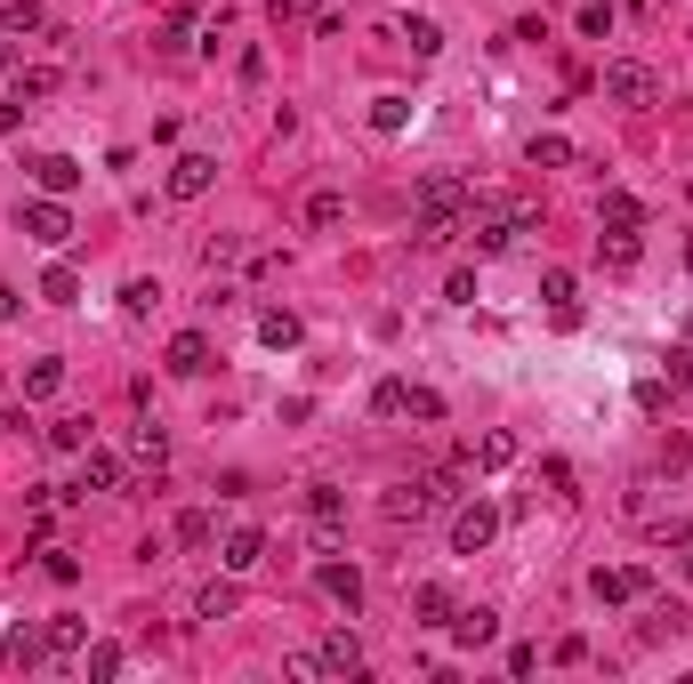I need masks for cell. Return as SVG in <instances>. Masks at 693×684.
Wrapping results in <instances>:
<instances>
[{"label": "cell", "mask_w": 693, "mask_h": 684, "mask_svg": "<svg viewBox=\"0 0 693 684\" xmlns=\"http://www.w3.org/2000/svg\"><path fill=\"white\" fill-rule=\"evenodd\" d=\"M467 201H476V194H467L460 178H427L420 185V242H427V251L452 242V234H467Z\"/></svg>", "instance_id": "cell-1"}, {"label": "cell", "mask_w": 693, "mask_h": 684, "mask_svg": "<svg viewBox=\"0 0 693 684\" xmlns=\"http://www.w3.org/2000/svg\"><path fill=\"white\" fill-rule=\"evenodd\" d=\"M605 97H613V106H654L661 97V81H654V65H637V57H613V65H605Z\"/></svg>", "instance_id": "cell-2"}, {"label": "cell", "mask_w": 693, "mask_h": 684, "mask_svg": "<svg viewBox=\"0 0 693 684\" xmlns=\"http://www.w3.org/2000/svg\"><path fill=\"white\" fill-rule=\"evenodd\" d=\"M16 225H25L40 251H65V242H73V210H65V194H40V201H25V218H16Z\"/></svg>", "instance_id": "cell-3"}, {"label": "cell", "mask_w": 693, "mask_h": 684, "mask_svg": "<svg viewBox=\"0 0 693 684\" xmlns=\"http://www.w3.org/2000/svg\"><path fill=\"white\" fill-rule=\"evenodd\" d=\"M493 532H500V508H493V500L452 508V548H460V555H484V548H493Z\"/></svg>", "instance_id": "cell-4"}, {"label": "cell", "mask_w": 693, "mask_h": 684, "mask_svg": "<svg viewBox=\"0 0 693 684\" xmlns=\"http://www.w3.org/2000/svg\"><path fill=\"white\" fill-rule=\"evenodd\" d=\"M161 185H170V201H202V194L218 185V161H210V154H178Z\"/></svg>", "instance_id": "cell-5"}, {"label": "cell", "mask_w": 693, "mask_h": 684, "mask_svg": "<svg viewBox=\"0 0 693 684\" xmlns=\"http://www.w3.org/2000/svg\"><path fill=\"white\" fill-rule=\"evenodd\" d=\"M588 588H597L605 604H637V596H654V572H645V564H621V572H597Z\"/></svg>", "instance_id": "cell-6"}, {"label": "cell", "mask_w": 693, "mask_h": 684, "mask_svg": "<svg viewBox=\"0 0 693 684\" xmlns=\"http://www.w3.org/2000/svg\"><path fill=\"white\" fill-rule=\"evenodd\" d=\"M210 363H218V346L202 339V330H178V339H170V379H202Z\"/></svg>", "instance_id": "cell-7"}, {"label": "cell", "mask_w": 693, "mask_h": 684, "mask_svg": "<svg viewBox=\"0 0 693 684\" xmlns=\"http://www.w3.org/2000/svg\"><path fill=\"white\" fill-rule=\"evenodd\" d=\"M315 660H323V676H363V645H355L346 628H331V636H323V645H315Z\"/></svg>", "instance_id": "cell-8"}, {"label": "cell", "mask_w": 693, "mask_h": 684, "mask_svg": "<svg viewBox=\"0 0 693 684\" xmlns=\"http://www.w3.org/2000/svg\"><path fill=\"white\" fill-rule=\"evenodd\" d=\"M315 588L331 596V604H346V612H363V572H355V564H323V572H315Z\"/></svg>", "instance_id": "cell-9"}, {"label": "cell", "mask_w": 693, "mask_h": 684, "mask_svg": "<svg viewBox=\"0 0 693 684\" xmlns=\"http://www.w3.org/2000/svg\"><path fill=\"white\" fill-rule=\"evenodd\" d=\"M540 298L557 306V322H581V282L564 274V266H548V274H540Z\"/></svg>", "instance_id": "cell-10"}, {"label": "cell", "mask_w": 693, "mask_h": 684, "mask_svg": "<svg viewBox=\"0 0 693 684\" xmlns=\"http://www.w3.org/2000/svg\"><path fill=\"white\" fill-rule=\"evenodd\" d=\"M194 612L202 620H234L242 612V588H234V579H202V588H194Z\"/></svg>", "instance_id": "cell-11"}, {"label": "cell", "mask_w": 693, "mask_h": 684, "mask_svg": "<svg viewBox=\"0 0 693 684\" xmlns=\"http://www.w3.org/2000/svg\"><path fill=\"white\" fill-rule=\"evenodd\" d=\"M33 178H40V194H73V185H81V161L73 154H40Z\"/></svg>", "instance_id": "cell-12"}, {"label": "cell", "mask_w": 693, "mask_h": 684, "mask_svg": "<svg viewBox=\"0 0 693 684\" xmlns=\"http://www.w3.org/2000/svg\"><path fill=\"white\" fill-rule=\"evenodd\" d=\"M258 564H267V540H258L251 524H234L227 532V572H258Z\"/></svg>", "instance_id": "cell-13"}, {"label": "cell", "mask_w": 693, "mask_h": 684, "mask_svg": "<svg viewBox=\"0 0 693 684\" xmlns=\"http://www.w3.org/2000/svg\"><path fill=\"white\" fill-rule=\"evenodd\" d=\"M81 645H89V620H49V636H40V652H49V660H73Z\"/></svg>", "instance_id": "cell-14"}, {"label": "cell", "mask_w": 693, "mask_h": 684, "mask_svg": "<svg viewBox=\"0 0 693 684\" xmlns=\"http://www.w3.org/2000/svg\"><path fill=\"white\" fill-rule=\"evenodd\" d=\"M40 25H49V16H40V0H9V9H0V33H9V40H33Z\"/></svg>", "instance_id": "cell-15"}, {"label": "cell", "mask_w": 693, "mask_h": 684, "mask_svg": "<svg viewBox=\"0 0 693 684\" xmlns=\"http://www.w3.org/2000/svg\"><path fill=\"white\" fill-rule=\"evenodd\" d=\"M121 484V460L113 451H81V491H113Z\"/></svg>", "instance_id": "cell-16"}, {"label": "cell", "mask_w": 693, "mask_h": 684, "mask_svg": "<svg viewBox=\"0 0 693 684\" xmlns=\"http://www.w3.org/2000/svg\"><path fill=\"white\" fill-rule=\"evenodd\" d=\"M412 612L427 620V628H443V620H452V588H443V579H427V588H412Z\"/></svg>", "instance_id": "cell-17"}, {"label": "cell", "mask_w": 693, "mask_h": 684, "mask_svg": "<svg viewBox=\"0 0 693 684\" xmlns=\"http://www.w3.org/2000/svg\"><path fill=\"white\" fill-rule=\"evenodd\" d=\"M452 636H460L467 652H476V645H493V636H500V620L484 612V604H476V612H452Z\"/></svg>", "instance_id": "cell-18"}, {"label": "cell", "mask_w": 693, "mask_h": 684, "mask_svg": "<svg viewBox=\"0 0 693 684\" xmlns=\"http://www.w3.org/2000/svg\"><path fill=\"white\" fill-rule=\"evenodd\" d=\"M130 460H137V467H161V460H170V435H161L154 419H146V427H130Z\"/></svg>", "instance_id": "cell-19"}, {"label": "cell", "mask_w": 693, "mask_h": 684, "mask_svg": "<svg viewBox=\"0 0 693 684\" xmlns=\"http://www.w3.org/2000/svg\"><path fill=\"white\" fill-rule=\"evenodd\" d=\"M396 40H412V57H436V49H443L436 16H396Z\"/></svg>", "instance_id": "cell-20"}, {"label": "cell", "mask_w": 693, "mask_h": 684, "mask_svg": "<svg viewBox=\"0 0 693 684\" xmlns=\"http://www.w3.org/2000/svg\"><path fill=\"white\" fill-rule=\"evenodd\" d=\"M476 467H484V475L516 467V435H500V427H493V435H484V443H476Z\"/></svg>", "instance_id": "cell-21"}, {"label": "cell", "mask_w": 693, "mask_h": 684, "mask_svg": "<svg viewBox=\"0 0 693 684\" xmlns=\"http://www.w3.org/2000/svg\"><path fill=\"white\" fill-rule=\"evenodd\" d=\"M40 298H49V306H73V298H81V274H73L65 258H57L49 274H40Z\"/></svg>", "instance_id": "cell-22"}, {"label": "cell", "mask_w": 693, "mask_h": 684, "mask_svg": "<svg viewBox=\"0 0 693 684\" xmlns=\"http://www.w3.org/2000/svg\"><path fill=\"white\" fill-rule=\"evenodd\" d=\"M524 161H533V170H564V161H573V137H533Z\"/></svg>", "instance_id": "cell-23"}, {"label": "cell", "mask_w": 693, "mask_h": 684, "mask_svg": "<svg viewBox=\"0 0 693 684\" xmlns=\"http://www.w3.org/2000/svg\"><path fill=\"white\" fill-rule=\"evenodd\" d=\"M597 251L613 258V266H637V225H605V234H597Z\"/></svg>", "instance_id": "cell-24"}, {"label": "cell", "mask_w": 693, "mask_h": 684, "mask_svg": "<svg viewBox=\"0 0 693 684\" xmlns=\"http://www.w3.org/2000/svg\"><path fill=\"white\" fill-rule=\"evenodd\" d=\"M57 387H65V363H33L25 370V403H49Z\"/></svg>", "instance_id": "cell-25"}, {"label": "cell", "mask_w": 693, "mask_h": 684, "mask_svg": "<svg viewBox=\"0 0 693 684\" xmlns=\"http://www.w3.org/2000/svg\"><path fill=\"white\" fill-rule=\"evenodd\" d=\"M57 81H65V73H57V65H33V73H25V65H16V97H25V106H33V97H49V89H57Z\"/></svg>", "instance_id": "cell-26"}, {"label": "cell", "mask_w": 693, "mask_h": 684, "mask_svg": "<svg viewBox=\"0 0 693 684\" xmlns=\"http://www.w3.org/2000/svg\"><path fill=\"white\" fill-rule=\"evenodd\" d=\"M258 339H267V346H299V315H282V306H275V315H258Z\"/></svg>", "instance_id": "cell-27"}, {"label": "cell", "mask_w": 693, "mask_h": 684, "mask_svg": "<svg viewBox=\"0 0 693 684\" xmlns=\"http://www.w3.org/2000/svg\"><path fill=\"white\" fill-rule=\"evenodd\" d=\"M178 548H210V515H202V508L178 515Z\"/></svg>", "instance_id": "cell-28"}, {"label": "cell", "mask_w": 693, "mask_h": 684, "mask_svg": "<svg viewBox=\"0 0 693 684\" xmlns=\"http://www.w3.org/2000/svg\"><path fill=\"white\" fill-rule=\"evenodd\" d=\"M403 121H412V106H403V97H379V106H372V130H387V137H396Z\"/></svg>", "instance_id": "cell-29"}, {"label": "cell", "mask_w": 693, "mask_h": 684, "mask_svg": "<svg viewBox=\"0 0 693 684\" xmlns=\"http://www.w3.org/2000/svg\"><path fill=\"white\" fill-rule=\"evenodd\" d=\"M49 443H57V451H89V419H57Z\"/></svg>", "instance_id": "cell-30"}, {"label": "cell", "mask_w": 693, "mask_h": 684, "mask_svg": "<svg viewBox=\"0 0 693 684\" xmlns=\"http://www.w3.org/2000/svg\"><path fill=\"white\" fill-rule=\"evenodd\" d=\"M372 411H379V419H403V379H379L372 387Z\"/></svg>", "instance_id": "cell-31"}, {"label": "cell", "mask_w": 693, "mask_h": 684, "mask_svg": "<svg viewBox=\"0 0 693 684\" xmlns=\"http://www.w3.org/2000/svg\"><path fill=\"white\" fill-rule=\"evenodd\" d=\"M403 411H412V419H443V395H427V387H403Z\"/></svg>", "instance_id": "cell-32"}, {"label": "cell", "mask_w": 693, "mask_h": 684, "mask_svg": "<svg viewBox=\"0 0 693 684\" xmlns=\"http://www.w3.org/2000/svg\"><path fill=\"white\" fill-rule=\"evenodd\" d=\"M645 210H637V194H605V225H637Z\"/></svg>", "instance_id": "cell-33"}, {"label": "cell", "mask_w": 693, "mask_h": 684, "mask_svg": "<svg viewBox=\"0 0 693 684\" xmlns=\"http://www.w3.org/2000/svg\"><path fill=\"white\" fill-rule=\"evenodd\" d=\"M154 298H161L154 282H130V290H121V315H154Z\"/></svg>", "instance_id": "cell-34"}, {"label": "cell", "mask_w": 693, "mask_h": 684, "mask_svg": "<svg viewBox=\"0 0 693 684\" xmlns=\"http://www.w3.org/2000/svg\"><path fill=\"white\" fill-rule=\"evenodd\" d=\"M339 218H346L339 194H315V201H307V225H339Z\"/></svg>", "instance_id": "cell-35"}, {"label": "cell", "mask_w": 693, "mask_h": 684, "mask_svg": "<svg viewBox=\"0 0 693 684\" xmlns=\"http://www.w3.org/2000/svg\"><path fill=\"white\" fill-rule=\"evenodd\" d=\"M315 9H323V0H267L275 25H299V16H315Z\"/></svg>", "instance_id": "cell-36"}, {"label": "cell", "mask_w": 693, "mask_h": 684, "mask_svg": "<svg viewBox=\"0 0 693 684\" xmlns=\"http://www.w3.org/2000/svg\"><path fill=\"white\" fill-rule=\"evenodd\" d=\"M581 33L605 40V33H613V9H605V0H588V9H581Z\"/></svg>", "instance_id": "cell-37"}, {"label": "cell", "mask_w": 693, "mask_h": 684, "mask_svg": "<svg viewBox=\"0 0 693 684\" xmlns=\"http://www.w3.org/2000/svg\"><path fill=\"white\" fill-rule=\"evenodd\" d=\"M89 676H121V645H89Z\"/></svg>", "instance_id": "cell-38"}, {"label": "cell", "mask_w": 693, "mask_h": 684, "mask_svg": "<svg viewBox=\"0 0 693 684\" xmlns=\"http://www.w3.org/2000/svg\"><path fill=\"white\" fill-rule=\"evenodd\" d=\"M443 298H452V306H476V274H467V266H460V274L443 282Z\"/></svg>", "instance_id": "cell-39"}, {"label": "cell", "mask_w": 693, "mask_h": 684, "mask_svg": "<svg viewBox=\"0 0 693 684\" xmlns=\"http://www.w3.org/2000/svg\"><path fill=\"white\" fill-rule=\"evenodd\" d=\"M307 508H315V524H331V515H339V491H331V484H315V491H307Z\"/></svg>", "instance_id": "cell-40"}, {"label": "cell", "mask_w": 693, "mask_h": 684, "mask_svg": "<svg viewBox=\"0 0 693 684\" xmlns=\"http://www.w3.org/2000/svg\"><path fill=\"white\" fill-rule=\"evenodd\" d=\"M0 315H16V290L9 282H0Z\"/></svg>", "instance_id": "cell-41"}, {"label": "cell", "mask_w": 693, "mask_h": 684, "mask_svg": "<svg viewBox=\"0 0 693 684\" xmlns=\"http://www.w3.org/2000/svg\"><path fill=\"white\" fill-rule=\"evenodd\" d=\"M685 579H693V548H685Z\"/></svg>", "instance_id": "cell-42"}, {"label": "cell", "mask_w": 693, "mask_h": 684, "mask_svg": "<svg viewBox=\"0 0 693 684\" xmlns=\"http://www.w3.org/2000/svg\"><path fill=\"white\" fill-rule=\"evenodd\" d=\"M685 266H693V242H685Z\"/></svg>", "instance_id": "cell-43"}]
</instances>
